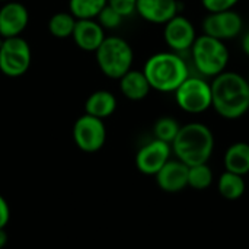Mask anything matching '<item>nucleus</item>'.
<instances>
[{
  "mask_svg": "<svg viewBox=\"0 0 249 249\" xmlns=\"http://www.w3.org/2000/svg\"><path fill=\"white\" fill-rule=\"evenodd\" d=\"M241 45H242V51L245 53V55L249 57V31L242 36V41H241Z\"/></svg>",
  "mask_w": 249,
  "mask_h": 249,
  "instance_id": "28",
  "label": "nucleus"
},
{
  "mask_svg": "<svg viewBox=\"0 0 249 249\" xmlns=\"http://www.w3.org/2000/svg\"><path fill=\"white\" fill-rule=\"evenodd\" d=\"M247 80H248V83H249V73H248V77H247Z\"/></svg>",
  "mask_w": 249,
  "mask_h": 249,
  "instance_id": "30",
  "label": "nucleus"
},
{
  "mask_svg": "<svg viewBox=\"0 0 249 249\" xmlns=\"http://www.w3.org/2000/svg\"><path fill=\"white\" fill-rule=\"evenodd\" d=\"M77 19L70 12H57L48 20V31L54 38L66 39L73 35Z\"/></svg>",
  "mask_w": 249,
  "mask_h": 249,
  "instance_id": "20",
  "label": "nucleus"
},
{
  "mask_svg": "<svg viewBox=\"0 0 249 249\" xmlns=\"http://www.w3.org/2000/svg\"><path fill=\"white\" fill-rule=\"evenodd\" d=\"M0 1H9V0H0Z\"/></svg>",
  "mask_w": 249,
  "mask_h": 249,
  "instance_id": "31",
  "label": "nucleus"
},
{
  "mask_svg": "<svg viewBox=\"0 0 249 249\" xmlns=\"http://www.w3.org/2000/svg\"><path fill=\"white\" fill-rule=\"evenodd\" d=\"M213 184V171L207 163L188 168V187L194 190H206Z\"/></svg>",
  "mask_w": 249,
  "mask_h": 249,
  "instance_id": "22",
  "label": "nucleus"
},
{
  "mask_svg": "<svg viewBox=\"0 0 249 249\" xmlns=\"http://www.w3.org/2000/svg\"><path fill=\"white\" fill-rule=\"evenodd\" d=\"M238 3H239V0H201L203 7H204L209 13L231 10V9H233Z\"/></svg>",
  "mask_w": 249,
  "mask_h": 249,
  "instance_id": "25",
  "label": "nucleus"
},
{
  "mask_svg": "<svg viewBox=\"0 0 249 249\" xmlns=\"http://www.w3.org/2000/svg\"><path fill=\"white\" fill-rule=\"evenodd\" d=\"M10 220V207L3 196H0V229H4Z\"/></svg>",
  "mask_w": 249,
  "mask_h": 249,
  "instance_id": "27",
  "label": "nucleus"
},
{
  "mask_svg": "<svg viewBox=\"0 0 249 249\" xmlns=\"http://www.w3.org/2000/svg\"><path fill=\"white\" fill-rule=\"evenodd\" d=\"M99 70L109 79H120L133 67L134 51L121 36H105L95 51Z\"/></svg>",
  "mask_w": 249,
  "mask_h": 249,
  "instance_id": "5",
  "label": "nucleus"
},
{
  "mask_svg": "<svg viewBox=\"0 0 249 249\" xmlns=\"http://www.w3.org/2000/svg\"><path fill=\"white\" fill-rule=\"evenodd\" d=\"M193 66L201 77H216L226 71L229 64V48L220 39L198 35L191 47Z\"/></svg>",
  "mask_w": 249,
  "mask_h": 249,
  "instance_id": "4",
  "label": "nucleus"
},
{
  "mask_svg": "<svg viewBox=\"0 0 249 249\" xmlns=\"http://www.w3.org/2000/svg\"><path fill=\"white\" fill-rule=\"evenodd\" d=\"M179 12L178 0H137L136 13L150 23L165 25Z\"/></svg>",
  "mask_w": 249,
  "mask_h": 249,
  "instance_id": "14",
  "label": "nucleus"
},
{
  "mask_svg": "<svg viewBox=\"0 0 249 249\" xmlns=\"http://www.w3.org/2000/svg\"><path fill=\"white\" fill-rule=\"evenodd\" d=\"M117 109V98L112 92L101 89L95 90L89 95L85 102V114L96 117L99 120H105L111 117Z\"/></svg>",
  "mask_w": 249,
  "mask_h": 249,
  "instance_id": "17",
  "label": "nucleus"
},
{
  "mask_svg": "<svg viewBox=\"0 0 249 249\" xmlns=\"http://www.w3.org/2000/svg\"><path fill=\"white\" fill-rule=\"evenodd\" d=\"M118 80H120L121 93L130 101H142L152 90L150 83H149L146 74L143 73V70L131 69L124 76H121Z\"/></svg>",
  "mask_w": 249,
  "mask_h": 249,
  "instance_id": "16",
  "label": "nucleus"
},
{
  "mask_svg": "<svg viewBox=\"0 0 249 249\" xmlns=\"http://www.w3.org/2000/svg\"><path fill=\"white\" fill-rule=\"evenodd\" d=\"M217 190L220 196L226 200H238L245 193V181L242 175L225 171L219 181H217Z\"/></svg>",
  "mask_w": 249,
  "mask_h": 249,
  "instance_id": "19",
  "label": "nucleus"
},
{
  "mask_svg": "<svg viewBox=\"0 0 249 249\" xmlns=\"http://www.w3.org/2000/svg\"><path fill=\"white\" fill-rule=\"evenodd\" d=\"M105 36V29L96 19H77L71 35L74 44L88 53H95Z\"/></svg>",
  "mask_w": 249,
  "mask_h": 249,
  "instance_id": "15",
  "label": "nucleus"
},
{
  "mask_svg": "<svg viewBox=\"0 0 249 249\" xmlns=\"http://www.w3.org/2000/svg\"><path fill=\"white\" fill-rule=\"evenodd\" d=\"M123 16L121 15H118L111 6H108V3H107V6L101 10V13L96 16V20L99 22V25L107 31V29H115V28H118L121 23H123Z\"/></svg>",
  "mask_w": 249,
  "mask_h": 249,
  "instance_id": "24",
  "label": "nucleus"
},
{
  "mask_svg": "<svg viewBox=\"0 0 249 249\" xmlns=\"http://www.w3.org/2000/svg\"><path fill=\"white\" fill-rule=\"evenodd\" d=\"M203 32L204 35H209L212 38L220 39V41H229L239 36L244 28V19L242 16L231 9L225 12H214L209 13L203 19Z\"/></svg>",
  "mask_w": 249,
  "mask_h": 249,
  "instance_id": "9",
  "label": "nucleus"
},
{
  "mask_svg": "<svg viewBox=\"0 0 249 249\" xmlns=\"http://www.w3.org/2000/svg\"><path fill=\"white\" fill-rule=\"evenodd\" d=\"M212 108L225 120H239L249 111V83L235 71H223L213 77Z\"/></svg>",
  "mask_w": 249,
  "mask_h": 249,
  "instance_id": "1",
  "label": "nucleus"
},
{
  "mask_svg": "<svg viewBox=\"0 0 249 249\" xmlns=\"http://www.w3.org/2000/svg\"><path fill=\"white\" fill-rule=\"evenodd\" d=\"M197 36L196 26L187 16L175 15L163 25L165 44L174 53L182 54L190 51Z\"/></svg>",
  "mask_w": 249,
  "mask_h": 249,
  "instance_id": "10",
  "label": "nucleus"
},
{
  "mask_svg": "<svg viewBox=\"0 0 249 249\" xmlns=\"http://www.w3.org/2000/svg\"><path fill=\"white\" fill-rule=\"evenodd\" d=\"M172 147L169 143L153 139L143 144L136 155V166L144 175H156L171 159Z\"/></svg>",
  "mask_w": 249,
  "mask_h": 249,
  "instance_id": "11",
  "label": "nucleus"
},
{
  "mask_svg": "<svg viewBox=\"0 0 249 249\" xmlns=\"http://www.w3.org/2000/svg\"><path fill=\"white\" fill-rule=\"evenodd\" d=\"M108 0H69L70 13L76 19H96Z\"/></svg>",
  "mask_w": 249,
  "mask_h": 249,
  "instance_id": "21",
  "label": "nucleus"
},
{
  "mask_svg": "<svg viewBox=\"0 0 249 249\" xmlns=\"http://www.w3.org/2000/svg\"><path fill=\"white\" fill-rule=\"evenodd\" d=\"M29 23V12L19 1H4L0 7V36H20Z\"/></svg>",
  "mask_w": 249,
  "mask_h": 249,
  "instance_id": "12",
  "label": "nucleus"
},
{
  "mask_svg": "<svg viewBox=\"0 0 249 249\" xmlns=\"http://www.w3.org/2000/svg\"><path fill=\"white\" fill-rule=\"evenodd\" d=\"M177 105L187 114H203L212 108V85L201 76H188L174 92Z\"/></svg>",
  "mask_w": 249,
  "mask_h": 249,
  "instance_id": "6",
  "label": "nucleus"
},
{
  "mask_svg": "<svg viewBox=\"0 0 249 249\" xmlns=\"http://www.w3.org/2000/svg\"><path fill=\"white\" fill-rule=\"evenodd\" d=\"M179 128H181V125H179V123L175 118H172V117H162L153 125V134H155V139L172 144V142L175 140Z\"/></svg>",
  "mask_w": 249,
  "mask_h": 249,
  "instance_id": "23",
  "label": "nucleus"
},
{
  "mask_svg": "<svg viewBox=\"0 0 249 249\" xmlns=\"http://www.w3.org/2000/svg\"><path fill=\"white\" fill-rule=\"evenodd\" d=\"M31 47L22 36L3 38L0 44V71L7 77L23 76L31 66Z\"/></svg>",
  "mask_w": 249,
  "mask_h": 249,
  "instance_id": "7",
  "label": "nucleus"
},
{
  "mask_svg": "<svg viewBox=\"0 0 249 249\" xmlns=\"http://www.w3.org/2000/svg\"><path fill=\"white\" fill-rule=\"evenodd\" d=\"M150 88L162 92H175L190 76V66L182 54L174 51H160L150 55L143 67Z\"/></svg>",
  "mask_w": 249,
  "mask_h": 249,
  "instance_id": "2",
  "label": "nucleus"
},
{
  "mask_svg": "<svg viewBox=\"0 0 249 249\" xmlns=\"http://www.w3.org/2000/svg\"><path fill=\"white\" fill-rule=\"evenodd\" d=\"M7 244V235L4 232V229H0V249H3Z\"/></svg>",
  "mask_w": 249,
  "mask_h": 249,
  "instance_id": "29",
  "label": "nucleus"
},
{
  "mask_svg": "<svg viewBox=\"0 0 249 249\" xmlns=\"http://www.w3.org/2000/svg\"><path fill=\"white\" fill-rule=\"evenodd\" d=\"M225 169L238 175L249 174V143L236 142L231 144L223 156Z\"/></svg>",
  "mask_w": 249,
  "mask_h": 249,
  "instance_id": "18",
  "label": "nucleus"
},
{
  "mask_svg": "<svg viewBox=\"0 0 249 249\" xmlns=\"http://www.w3.org/2000/svg\"><path fill=\"white\" fill-rule=\"evenodd\" d=\"M177 159L187 166L207 163L214 150V136L203 123H188L181 125L171 144Z\"/></svg>",
  "mask_w": 249,
  "mask_h": 249,
  "instance_id": "3",
  "label": "nucleus"
},
{
  "mask_svg": "<svg viewBox=\"0 0 249 249\" xmlns=\"http://www.w3.org/2000/svg\"><path fill=\"white\" fill-rule=\"evenodd\" d=\"M136 3L137 0H108V6H111L123 18L136 13Z\"/></svg>",
  "mask_w": 249,
  "mask_h": 249,
  "instance_id": "26",
  "label": "nucleus"
},
{
  "mask_svg": "<svg viewBox=\"0 0 249 249\" xmlns=\"http://www.w3.org/2000/svg\"><path fill=\"white\" fill-rule=\"evenodd\" d=\"M73 140L82 152L95 153L101 150L107 140V128L104 120L89 114L79 117L73 125Z\"/></svg>",
  "mask_w": 249,
  "mask_h": 249,
  "instance_id": "8",
  "label": "nucleus"
},
{
  "mask_svg": "<svg viewBox=\"0 0 249 249\" xmlns=\"http://www.w3.org/2000/svg\"><path fill=\"white\" fill-rule=\"evenodd\" d=\"M188 168L178 159H169L155 175L156 184L165 193H179L188 187Z\"/></svg>",
  "mask_w": 249,
  "mask_h": 249,
  "instance_id": "13",
  "label": "nucleus"
}]
</instances>
